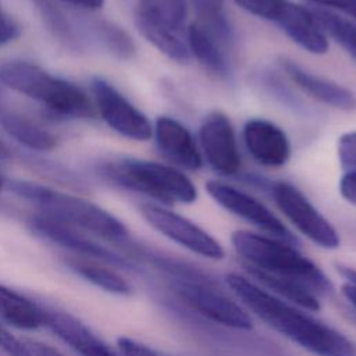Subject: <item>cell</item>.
<instances>
[{"label":"cell","mask_w":356,"mask_h":356,"mask_svg":"<svg viewBox=\"0 0 356 356\" xmlns=\"http://www.w3.org/2000/svg\"><path fill=\"white\" fill-rule=\"evenodd\" d=\"M199 142L207 164L221 175L241 170V154L229 118L221 111L209 113L199 127Z\"/></svg>","instance_id":"4fadbf2b"},{"label":"cell","mask_w":356,"mask_h":356,"mask_svg":"<svg viewBox=\"0 0 356 356\" xmlns=\"http://www.w3.org/2000/svg\"><path fill=\"white\" fill-rule=\"evenodd\" d=\"M277 22L286 36L303 50L312 54H325L328 51V36L313 10L288 1Z\"/></svg>","instance_id":"e0dca14e"},{"label":"cell","mask_w":356,"mask_h":356,"mask_svg":"<svg viewBox=\"0 0 356 356\" xmlns=\"http://www.w3.org/2000/svg\"><path fill=\"white\" fill-rule=\"evenodd\" d=\"M8 188L33 204L42 216L113 243L125 245L129 239L127 227L117 217L86 199L19 179L8 182Z\"/></svg>","instance_id":"7a4b0ae2"},{"label":"cell","mask_w":356,"mask_h":356,"mask_svg":"<svg viewBox=\"0 0 356 356\" xmlns=\"http://www.w3.org/2000/svg\"><path fill=\"white\" fill-rule=\"evenodd\" d=\"M90 86L95 108L113 131L138 142L149 140L153 136V127L147 117L117 88L100 76L93 78Z\"/></svg>","instance_id":"9c48e42d"},{"label":"cell","mask_w":356,"mask_h":356,"mask_svg":"<svg viewBox=\"0 0 356 356\" xmlns=\"http://www.w3.org/2000/svg\"><path fill=\"white\" fill-rule=\"evenodd\" d=\"M242 135L249 154L264 167H282L291 157V143L286 134L268 120H248Z\"/></svg>","instance_id":"9a60e30c"},{"label":"cell","mask_w":356,"mask_h":356,"mask_svg":"<svg viewBox=\"0 0 356 356\" xmlns=\"http://www.w3.org/2000/svg\"><path fill=\"white\" fill-rule=\"evenodd\" d=\"M316 6H324L348 14L356 19V0H307Z\"/></svg>","instance_id":"1f68e13d"},{"label":"cell","mask_w":356,"mask_h":356,"mask_svg":"<svg viewBox=\"0 0 356 356\" xmlns=\"http://www.w3.org/2000/svg\"><path fill=\"white\" fill-rule=\"evenodd\" d=\"M154 140L159 152L177 167L197 171L203 165L202 153L185 125L179 121L161 115L153 128Z\"/></svg>","instance_id":"2e32d148"},{"label":"cell","mask_w":356,"mask_h":356,"mask_svg":"<svg viewBox=\"0 0 356 356\" xmlns=\"http://www.w3.org/2000/svg\"><path fill=\"white\" fill-rule=\"evenodd\" d=\"M159 261L168 273L177 296L191 309L225 327L236 330L252 328V320L248 313L210 280L174 263H164L160 259Z\"/></svg>","instance_id":"8992f818"},{"label":"cell","mask_w":356,"mask_h":356,"mask_svg":"<svg viewBox=\"0 0 356 356\" xmlns=\"http://www.w3.org/2000/svg\"><path fill=\"white\" fill-rule=\"evenodd\" d=\"M231 242L249 271L299 282L316 295L327 293L331 289L330 280L318 266L295 249L292 243L249 231L232 232Z\"/></svg>","instance_id":"3957f363"},{"label":"cell","mask_w":356,"mask_h":356,"mask_svg":"<svg viewBox=\"0 0 356 356\" xmlns=\"http://www.w3.org/2000/svg\"><path fill=\"white\" fill-rule=\"evenodd\" d=\"M0 83L57 114L74 118L95 115V106L79 86L51 75L38 64L24 60L0 63Z\"/></svg>","instance_id":"277c9868"},{"label":"cell","mask_w":356,"mask_h":356,"mask_svg":"<svg viewBox=\"0 0 356 356\" xmlns=\"http://www.w3.org/2000/svg\"><path fill=\"white\" fill-rule=\"evenodd\" d=\"M36 3V7L47 25L49 31L68 49L79 50L82 47L79 36H76V32L74 26L70 24L64 13L51 1V0H33Z\"/></svg>","instance_id":"cb8c5ba5"},{"label":"cell","mask_w":356,"mask_h":356,"mask_svg":"<svg viewBox=\"0 0 356 356\" xmlns=\"http://www.w3.org/2000/svg\"><path fill=\"white\" fill-rule=\"evenodd\" d=\"M225 281L238 299L271 328L317 356H356V346L343 334L289 306L253 281L231 273Z\"/></svg>","instance_id":"6da1fadb"},{"label":"cell","mask_w":356,"mask_h":356,"mask_svg":"<svg viewBox=\"0 0 356 356\" xmlns=\"http://www.w3.org/2000/svg\"><path fill=\"white\" fill-rule=\"evenodd\" d=\"M0 348L10 356H32L26 343L15 338L1 324H0Z\"/></svg>","instance_id":"83f0119b"},{"label":"cell","mask_w":356,"mask_h":356,"mask_svg":"<svg viewBox=\"0 0 356 356\" xmlns=\"http://www.w3.org/2000/svg\"><path fill=\"white\" fill-rule=\"evenodd\" d=\"M11 157L10 149L0 140V160H7Z\"/></svg>","instance_id":"d590c367"},{"label":"cell","mask_w":356,"mask_h":356,"mask_svg":"<svg viewBox=\"0 0 356 356\" xmlns=\"http://www.w3.org/2000/svg\"><path fill=\"white\" fill-rule=\"evenodd\" d=\"M118 348L124 356H161L154 349L135 339L122 337L118 339Z\"/></svg>","instance_id":"f546056e"},{"label":"cell","mask_w":356,"mask_h":356,"mask_svg":"<svg viewBox=\"0 0 356 356\" xmlns=\"http://www.w3.org/2000/svg\"><path fill=\"white\" fill-rule=\"evenodd\" d=\"M241 8L252 15L268 21H278L282 14L286 0H234Z\"/></svg>","instance_id":"484cf974"},{"label":"cell","mask_w":356,"mask_h":356,"mask_svg":"<svg viewBox=\"0 0 356 356\" xmlns=\"http://www.w3.org/2000/svg\"><path fill=\"white\" fill-rule=\"evenodd\" d=\"M339 192L346 202L356 206V174L353 172L342 174L339 181Z\"/></svg>","instance_id":"d6a6232c"},{"label":"cell","mask_w":356,"mask_h":356,"mask_svg":"<svg viewBox=\"0 0 356 356\" xmlns=\"http://www.w3.org/2000/svg\"><path fill=\"white\" fill-rule=\"evenodd\" d=\"M19 33V25L4 11L0 3V47L17 39Z\"/></svg>","instance_id":"f1b7e54d"},{"label":"cell","mask_w":356,"mask_h":356,"mask_svg":"<svg viewBox=\"0 0 356 356\" xmlns=\"http://www.w3.org/2000/svg\"><path fill=\"white\" fill-rule=\"evenodd\" d=\"M270 192L281 213L312 242L324 249L339 246V235L335 228L296 186L278 181L271 184Z\"/></svg>","instance_id":"ba28073f"},{"label":"cell","mask_w":356,"mask_h":356,"mask_svg":"<svg viewBox=\"0 0 356 356\" xmlns=\"http://www.w3.org/2000/svg\"><path fill=\"white\" fill-rule=\"evenodd\" d=\"M25 343L29 348L32 356H64L57 349H54V348H51V346H49L46 343H42V342L28 341Z\"/></svg>","instance_id":"836d02e7"},{"label":"cell","mask_w":356,"mask_h":356,"mask_svg":"<svg viewBox=\"0 0 356 356\" xmlns=\"http://www.w3.org/2000/svg\"><path fill=\"white\" fill-rule=\"evenodd\" d=\"M140 213L146 222L157 232L191 252L213 260L224 257V249L218 241H216L203 228L175 211L156 204H143L140 207Z\"/></svg>","instance_id":"30bf717a"},{"label":"cell","mask_w":356,"mask_h":356,"mask_svg":"<svg viewBox=\"0 0 356 356\" xmlns=\"http://www.w3.org/2000/svg\"><path fill=\"white\" fill-rule=\"evenodd\" d=\"M93 28L99 40L113 56L120 60H129L135 56V43L121 26L110 21L97 19L93 24Z\"/></svg>","instance_id":"d4e9b609"},{"label":"cell","mask_w":356,"mask_h":356,"mask_svg":"<svg viewBox=\"0 0 356 356\" xmlns=\"http://www.w3.org/2000/svg\"><path fill=\"white\" fill-rule=\"evenodd\" d=\"M29 227L36 235L76 253V256L95 259L110 266L129 267V263L122 256H118L117 253L106 249L104 246L81 234L78 229L53 218L38 214L29 220Z\"/></svg>","instance_id":"5bb4252c"},{"label":"cell","mask_w":356,"mask_h":356,"mask_svg":"<svg viewBox=\"0 0 356 356\" xmlns=\"http://www.w3.org/2000/svg\"><path fill=\"white\" fill-rule=\"evenodd\" d=\"M337 152L342 171L356 174V131L339 136Z\"/></svg>","instance_id":"4316f807"},{"label":"cell","mask_w":356,"mask_h":356,"mask_svg":"<svg viewBox=\"0 0 356 356\" xmlns=\"http://www.w3.org/2000/svg\"><path fill=\"white\" fill-rule=\"evenodd\" d=\"M281 65L289 79L313 99L343 111L356 108V95L352 90L330 79L313 75L289 60H282Z\"/></svg>","instance_id":"ac0fdd59"},{"label":"cell","mask_w":356,"mask_h":356,"mask_svg":"<svg viewBox=\"0 0 356 356\" xmlns=\"http://www.w3.org/2000/svg\"><path fill=\"white\" fill-rule=\"evenodd\" d=\"M313 13L327 36L332 38L356 63V24L332 11L314 8Z\"/></svg>","instance_id":"603a6c76"},{"label":"cell","mask_w":356,"mask_h":356,"mask_svg":"<svg viewBox=\"0 0 356 356\" xmlns=\"http://www.w3.org/2000/svg\"><path fill=\"white\" fill-rule=\"evenodd\" d=\"M186 0H138L135 25L159 51L185 63L191 54L186 44Z\"/></svg>","instance_id":"52a82bcc"},{"label":"cell","mask_w":356,"mask_h":356,"mask_svg":"<svg viewBox=\"0 0 356 356\" xmlns=\"http://www.w3.org/2000/svg\"><path fill=\"white\" fill-rule=\"evenodd\" d=\"M61 1L76 6V7H82L86 10H99L104 4V0H61Z\"/></svg>","instance_id":"e575fe53"},{"label":"cell","mask_w":356,"mask_h":356,"mask_svg":"<svg viewBox=\"0 0 356 356\" xmlns=\"http://www.w3.org/2000/svg\"><path fill=\"white\" fill-rule=\"evenodd\" d=\"M206 191L216 203L229 213L246 220L261 231L270 234L273 238L292 245L296 243V238L282 221L253 196L220 181H209L206 184Z\"/></svg>","instance_id":"8fae6325"},{"label":"cell","mask_w":356,"mask_h":356,"mask_svg":"<svg viewBox=\"0 0 356 356\" xmlns=\"http://www.w3.org/2000/svg\"><path fill=\"white\" fill-rule=\"evenodd\" d=\"M64 264L76 275L107 292L117 295H128L131 292V285L118 273L106 267L99 260L82 256H70L64 259Z\"/></svg>","instance_id":"7402d4cb"},{"label":"cell","mask_w":356,"mask_h":356,"mask_svg":"<svg viewBox=\"0 0 356 356\" xmlns=\"http://www.w3.org/2000/svg\"><path fill=\"white\" fill-rule=\"evenodd\" d=\"M49 327L60 339L82 356H118L71 314L50 312Z\"/></svg>","instance_id":"ffe728a7"},{"label":"cell","mask_w":356,"mask_h":356,"mask_svg":"<svg viewBox=\"0 0 356 356\" xmlns=\"http://www.w3.org/2000/svg\"><path fill=\"white\" fill-rule=\"evenodd\" d=\"M232 39V29L228 22L211 25L196 21L186 29L189 54L193 56L204 70L218 78H228L231 74L229 51Z\"/></svg>","instance_id":"7c38bea8"},{"label":"cell","mask_w":356,"mask_h":356,"mask_svg":"<svg viewBox=\"0 0 356 356\" xmlns=\"http://www.w3.org/2000/svg\"><path fill=\"white\" fill-rule=\"evenodd\" d=\"M99 174L124 189L146 195L165 204L193 203L197 191L178 168L139 159H120L103 163Z\"/></svg>","instance_id":"5b68a950"},{"label":"cell","mask_w":356,"mask_h":356,"mask_svg":"<svg viewBox=\"0 0 356 356\" xmlns=\"http://www.w3.org/2000/svg\"><path fill=\"white\" fill-rule=\"evenodd\" d=\"M4 184H6V182H4V178H3V175L0 174V191H1V188L4 186Z\"/></svg>","instance_id":"8d00e7d4"},{"label":"cell","mask_w":356,"mask_h":356,"mask_svg":"<svg viewBox=\"0 0 356 356\" xmlns=\"http://www.w3.org/2000/svg\"><path fill=\"white\" fill-rule=\"evenodd\" d=\"M338 273L346 280L342 285V293L349 305L356 310V270L346 266H338Z\"/></svg>","instance_id":"4dcf8cb0"},{"label":"cell","mask_w":356,"mask_h":356,"mask_svg":"<svg viewBox=\"0 0 356 356\" xmlns=\"http://www.w3.org/2000/svg\"><path fill=\"white\" fill-rule=\"evenodd\" d=\"M0 127L28 149L46 152L57 146L56 135L3 102H0Z\"/></svg>","instance_id":"d6986e66"},{"label":"cell","mask_w":356,"mask_h":356,"mask_svg":"<svg viewBox=\"0 0 356 356\" xmlns=\"http://www.w3.org/2000/svg\"><path fill=\"white\" fill-rule=\"evenodd\" d=\"M0 317L22 330L49 327L50 323V312L4 285H0Z\"/></svg>","instance_id":"44dd1931"}]
</instances>
